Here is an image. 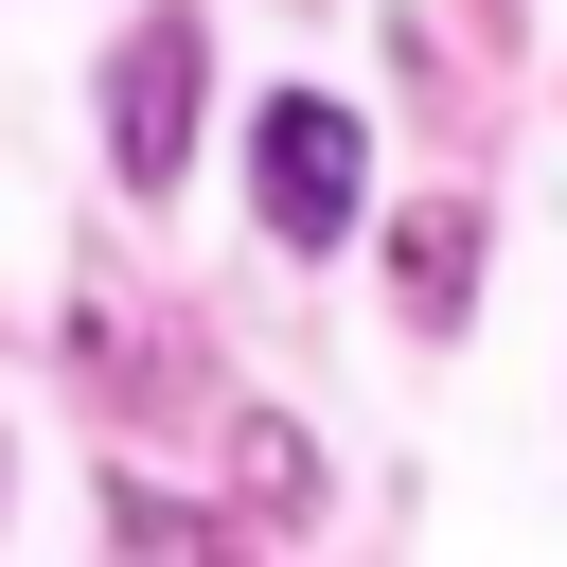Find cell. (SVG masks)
I'll return each mask as SVG.
<instances>
[{
  "label": "cell",
  "mask_w": 567,
  "mask_h": 567,
  "mask_svg": "<svg viewBox=\"0 0 567 567\" xmlns=\"http://www.w3.org/2000/svg\"><path fill=\"white\" fill-rule=\"evenodd\" d=\"M195 71H213V18H142V35L106 53V159H124V195H177V159H195Z\"/></svg>",
  "instance_id": "1"
},
{
  "label": "cell",
  "mask_w": 567,
  "mask_h": 567,
  "mask_svg": "<svg viewBox=\"0 0 567 567\" xmlns=\"http://www.w3.org/2000/svg\"><path fill=\"white\" fill-rule=\"evenodd\" d=\"M248 159H266V230H284V248H337V230H354V159H372V142H354L337 89H284V106L248 124Z\"/></svg>",
  "instance_id": "2"
},
{
  "label": "cell",
  "mask_w": 567,
  "mask_h": 567,
  "mask_svg": "<svg viewBox=\"0 0 567 567\" xmlns=\"http://www.w3.org/2000/svg\"><path fill=\"white\" fill-rule=\"evenodd\" d=\"M390 284H408V319H461V284H478V213H408V230H390Z\"/></svg>",
  "instance_id": "3"
},
{
  "label": "cell",
  "mask_w": 567,
  "mask_h": 567,
  "mask_svg": "<svg viewBox=\"0 0 567 567\" xmlns=\"http://www.w3.org/2000/svg\"><path fill=\"white\" fill-rule=\"evenodd\" d=\"M230 443H248V496H266V514H301V496H319V461H301V425H284V408H248Z\"/></svg>",
  "instance_id": "4"
},
{
  "label": "cell",
  "mask_w": 567,
  "mask_h": 567,
  "mask_svg": "<svg viewBox=\"0 0 567 567\" xmlns=\"http://www.w3.org/2000/svg\"><path fill=\"white\" fill-rule=\"evenodd\" d=\"M106 532H124V549H213V514H195V496H142V478H106Z\"/></svg>",
  "instance_id": "5"
}]
</instances>
